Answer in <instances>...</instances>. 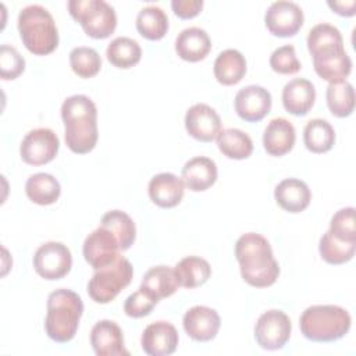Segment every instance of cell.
Listing matches in <instances>:
<instances>
[{"instance_id": "obj_31", "label": "cell", "mask_w": 356, "mask_h": 356, "mask_svg": "<svg viewBox=\"0 0 356 356\" xmlns=\"http://www.w3.org/2000/svg\"><path fill=\"white\" fill-rule=\"evenodd\" d=\"M216 139L220 152L228 159L243 160L253 152V142L250 136L238 128L222 129Z\"/></svg>"}, {"instance_id": "obj_27", "label": "cell", "mask_w": 356, "mask_h": 356, "mask_svg": "<svg viewBox=\"0 0 356 356\" xmlns=\"http://www.w3.org/2000/svg\"><path fill=\"white\" fill-rule=\"evenodd\" d=\"M25 193L31 202L47 206L57 202L61 193V186L51 174L36 172L26 179Z\"/></svg>"}, {"instance_id": "obj_29", "label": "cell", "mask_w": 356, "mask_h": 356, "mask_svg": "<svg viewBox=\"0 0 356 356\" xmlns=\"http://www.w3.org/2000/svg\"><path fill=\"white\" fill-rule=\"evenodd\" d=\"M136 29L147 40H160L168 31V17L157 6L143 7L136 15Z\"/></svg>"}, {"instance_id": "obj_1", "label": "cell", "mask_w": 356, "mask_h": 356, "mask_svg": "<svg viewBox=\"0 0 356 356\" xmlns=\"http://www.w3.org/2000/svg\"><path fill=\"white\" fill-rule=\"evenodd\" d=\"M235 257L245 282L254 288L273 285L280 275L270 242L260 234L246 232L235 243Z\"/></svg>"}, {"instance_id": "obj_3", "label": "cell", "mask_w": 356, "mask_h": 356, "mask_svg": "<svg viewBox=\"0 0 356 356\" xmlns=\"http://www.w3.org/2000/svg\"><path fill=\"white\" fill-rule=\"evenodd\" d=\"M83 313L81 296L71 289H56L47 296L44 330L50 339L58 343L70 342L79 327Z\"/></svg>"}, {"instance_id": "obj_32", "label": "cell", "mask_w": 356, "mask_h": 356, "mask_svg": "<svg viewBox=\"0 0 356 356\" xmlns=\"http://www.w3.org/2000/svg\"><path fill=\"white\" fill-rule=\"evenodd\" d=\"M106 56L114 67L127 70L140 61L142 49L136 40L128 36H118L108 43Z\"/></svg>"}, {"instance_id": "obj_10", "label": "cell", "mask_w": 356, "mask_h": 356, "mask_svg": "<svg viewBox=\"0 0 356 356\" xmlns=\"http://www.w3.org/2000/svg\"><path fill=\"white\" fill-rule=\"evenodd\" d=\"M60 140L50 128H35L29 131L19 146L22 161L31 165H43L50 163L58 153Z\"/></svg>"}, {"instance_id": "obj_21", "label": "cell", "mask_w": 356, "mask_h": 356, "mask_svg": "<svg viewBox=\"0 0 356 356\" xmlns=\"http://www.w3.org/2000/svg\"><path fill=\"white\" fill-rule=\"evenodd\" d=\"M316 100L314 85L305 78H293L282 89L284 108L293 115H306Z\"/></svg>"}, {"instance_id": "obj_40", "label": "cell", "mask_w": 356, "mask_h": 356, "mask_svg": "<svg viewBox=\"0 0 356 356\" xmlns=\"http://www.w3.org/2000/svg\"><path fill=\"white\" fill-rule=\"evenodd\" d=\"M270 67L278 74L292 75L300 70L302 64L296 57L295 47L292 44H284L271 53Z\"/></svg>"}, {"instance_id": "obj_42", "label": "cell", "mask_w": 356, "mask_h": 356, "mask_svg": "<svg viewBox=\"0 0 356 356\" xmlns=\"http://www.w3.org/2000/svg\"><path fill=\"white\" fill-rule=\"evenodd\" d=\"M171 8L174 14L182 19L196 17L203 8V0H172Z\"/></svg>"}, {"instance_id": "obj_18", "label": "cell", "mask_w": 356, "mask_h": 356, "mask_svg": "<svg viewBox=\"0 0 356 356\" xmlns=\"http://www.w3.org/2000/svg\"><path fill=\"white\" fill-rule=\"evenodd\" d=\"M147 192L154 204L163 209H171L181 203L185 184L182 178H178L172 172H160L149 181Z\"/></svg>"}, {"instance_id": "obj_38", "label": "cell", "mask_w": 356, "mask_h": 356, "mask_svg": "<svg viewBox=\"0 0 356 356\" xmlns=\"http://www.w3.org/2000/svg\"><path fill=\"white\" fill-rule=\"evenodd\" d=\"M335 238L345 242H356L355 207H343L338 210L330 221L328 229Z\"/></svg>"}, {"instance_id": "obj_34", "label": "cell", "mask_w": 356, "mask_h": 356, "mask_svg": "<svg viewBox=\"0 0 356 356\" xmlns=\"http://www.w3.org/2000/svg\"><path fill=\"white\" fill-rule=\"evenodd\" d=\"M325 100L332 115L339 118L348 117L355 110V89L346 79L328 83Z\"/></svg>"}, {"instance_id": "obj_15", "label": "cell", "mask_w": 356, "mask_h": 356, "mask_svg": "<svg viewBox=\"0 0 356 356\" xmlns=\"http://www.w3.org/2000/svg\"><path fill=\"white\" fill-rule=\"evenodd\" d=\"M178 341V331L171 323L154 321L143 330L140 345L149 356H168L177 350Z\"/></svg>"}, {"instance_id": "obj_20", "label": "cell", "mask_w": 356, "mask_h": 356, "mask_svg": "<svg viewBox=\"0 0 356 356\" xmlns=\"http://www.w3.org/2000/svg\"><path fill=\"white\" fill-rule=\"evenodd\" d=\"M296 140V131L291 121L282 117L273 118L263 134V146L270 156L281 157L289 153Z\"/></svg>"}, {"instance_id": "obj_25", "label": "cell", "mask_w": 356, "mask_h": 356, "mask_svg": "<svg viewBox=\"0 0 356 356\" xmlns=\"http://www.w3.org/2000/svg\"><path fill=\"white\" fill-rule=\"evenodd\" d=\"M179 286L175 270L168 266H156L149 268L140 282V288L156 300L171 296Z\"/></svg>"}, {"instance_id": "obj_2", "label": "cell", "mask_w": 356, "mask_h": 356, "mask_svg": "<svg viewBox=\"0 0 356 356\" xmlns=\"http://www.w3.org/2000/svg\"><path fill=\"white\" fill-rule=\"evenodd\" d=\"M64 122V139L68 149L76 154H85L95 149L97 132V108L93 100L85 95H72L61 104Z\"/></svg>"}, {"instance_id": "obj_13", "label": "cell", "mask_w": 356, "mask_h": 356, "mask_svg": "<svg viewBox=\"0 0 356 356\" xmlns=\"http://www.w3.org/2000/svg\"><path fill=\"white\" fill-rule=\"evenodd\" d=\"M273 99L270 92L260 85H248L239 89L234 99L236 114L248 122L263 120L271 110Z\"/></svg>"}, {"instance_id": "obj_17", "label": "cell", "mask_w": 356, "mask_h": 356, "mask_svg": "<svg viewBox=\"0 0 356 356\" xmlns=\"http://www.w3.org/2000/svg\"><path fill=\"white\" fill-rule=\"evenodd\" d=\"M90 345L97 356H128L120 325L111 320L97 321L90 331Z\"/></svg>"}, {"instance_id": "obj_8", "label": "cell", "mask_w": 356, "mask_h": 356, "mask_svg": "<svg viewBox=\"0 0 356 356\" xmlns=\"http://www.w3.org/2000/svg\"><path fill=\"white\" fill-rule=\"evenodd\" d=\"M292 332L291 318L277 309L264 312L256 321L254 339L266 350H277L285 346Z\"/></svg>"}, {"instance_id": "obj_37", "label": "cell", "mask_w": 356, "mask_h": 356, "mask_svg": "<svg viewBox=\"0 0 356 356\" xmlns=\"http://www.w3.org/2000/svg\"><path fill=\"white\" fill-rule=\"evenodd\" d=\"M70 65L81 78H92L102 68L100 54L93 47L78 46L70 51Z\"/></svg>"}, {"instance_id": "obj_22", "label": "cell", "mask_w": 356, "mask_h": 356, "mask_svg": "<svg viewBox=\"0 0 356 356\" xmlns=\"http://www.w3.org/2000/svg\"><path fill=\"white\" fill-rule=\"evenodd\" d=\"M211 49V40L209 33L197 26H189L182 29L175 39L177 54L189 63H197L204 60Z\"/></svg>"}, {"instance_id": "obj_11", "label": "cell", "mask_w": 356, "mask_h": 356, "mask_svg": "<svg viewBox=\"0 0 356 356\" xmlns=\"http://www.w3.org/2000/svg\"><path fill=\"white\" fill-rule=\"evenodd\" d=\"M303 19L302 8L296 3L286 0L271 3L264 14L267 29L280 38L296 35L303 25Z\"/></svg>"}, {"instance_id": "obj_9", "label": "cell", "mask_w": 356, "mask_h": 356, "mask_svg": "<svg viewBox=\"0 0 356 356\" xmlns=\"http://www.w3.org/2000/svg\"><path fill=\"white\" fill-rule=\"evenodd\" d=\"M72 266V254L67 245L56 241L40 245L33 254V268L44 280L65 277Z\"/></svg>"}, {"instance_id": "obj_28", "label": "cell", "mask_w": 356, "mask_h": 356, "mask_svg": "<svg viewBox=\"0 0 356 356\" xmlns=\"http://www.w3.org/2000/svg\"><path fill=\"white\" fill-rule=\"evenodd\" d=\"M178 282L184 288H197L207 282L211 275V267L207 260L199 256H188L174 267Z\"/></svg>"}, {"instance_id": "obj_14", "label": "cell", "mask_w": 356, "mask_h": 356, "mask_svg": "<svg viewBox=\"0 0 356 356\" xmlns=\"http://www.w3.org/2000/svg\"><path fill=\"white\" fill-rule=\"evenodd\" d=\"M185 128L196 140L211 142L221 132V118L209 104L196 103L186 110Z\"/></svg>"}, {"instance_id": "obj_35", "label": "cell", "mask_w": 356, "mask_h": 356, "mask_svg": "<svg viewBox=\"0 0 356 356\" xmlns=\"http://www.w3.org/2000/svg\"><path fill=\"white\" fill-rule=\"evenodd\" d=\"M313 67L316 74L324 81H328L330 83L341 82L350 74L352 60L346 51H341L324 58H314Z\"/></svg>"}, {"instance_id": "obj_5", "label": "cell", "mask_w": 356, "mask_h": 356, "mask_svg": "<svg viewBox=\"0 0 356 356\" xmlns=\"http://www.w3.org/2000/svg\"><path fill=\"white\" fill-rule=\"evenodd\" d=\"M350 324L349 312L337 305L309 306L299 318L303 337L313 342L338 341L348 334Z\"/></svg>"}, {"instance_id": "obj_30", "label": "cell", "mask_w": 356, "mask_h": 356, "mask_svg": "<svg viewBox=\"0 0 356 356\" xmlns=\"http://www.w3.org/2000/svg\"><path fill=\"white\" fill-rule=\"evenodd\" d=\"M303 142L307 150L313 153H325L331 150L335 143V131L328 121L313 118L303 129Z\"/></svg>"}, {"instance_id": "obj_4", "label": "cell", "mask_w": 356, "mask_h": 356, "mask_svg": "<svg viewBox=\"0 0 356 356\" xmlns=\"http://www.w3.org/2000/svg\"><path fill=\"white\" fill-rule=\"evenodd\" d=\"M18 32L24 46L36 56H46L58 46L53 15L40 4H29L18 14Z\"/></svg>"}, {"instance_id": "obj_41", "label": "cell", "mask_w": 356, "mask_h": 356, "mask_svg": "<svg viewBox=\"0 0 356 356\" xmlns=\"http://www.w3.org/2000/svg\"><path fill=\"white\" fill-rule=\"evenodd\" d=\"M159 303L152 295L139 286V289L131 293L124 302V312L127 316L134 318H140L152 313L154 306Z\"/></svg>"}, {"instance_id": "obj_36", "label": "cell", "mask_w": 356, "mask_h": 356, "mask_svg": "<svg viewBox=\"0 0 356 356\" xmlns=\"http://www.w3.org/2000/svg\"><path fill=\"white\" fill-rule=\"evenodd\" d=\"M356 250V242H345L335 238L327 231L318 243V252L324 261L328 264H343L352 260Z\"/></svg>"}, {"instance_id": "obj_16", "label": "cell", "mask_w": 356, "mask_h": 356, "mask_svg": "<svg viewBox=\"0 0 356 356\" xmlns=\"http://www.w3.org/2000/svg\"><path fill=\"white\" fill-rule=\"evenodd\" d=\"M220 324L221 320L218 313L207 306H193L182 318L185 332L197 342L211 341L217 335Z\"/></svg>"}, {"instance_id": "obj_33", "label": "cell", "mask_w": 356, "mask_h": 356, "mask_svg": "<svg viewBox=\"0 0 356 356\" xmlns=\"http://www.w3.org/2000/svg\"><path fill=\"white\" fill-rule=\"evenodd\" d=\"M100 225L110 229L117 238L121 250L129 249L136 238V227L134 220L121 210H110L107 211L102 220Z\"/></svg>"}, {"instance_id": "obj_7", "label": "cell", "mask_w": 356, "mask_h": 356, "mask_svg": "<svg viewBox=\"0 0 356 356\" xmlns=\"http://www.w3.org/2000/svg\"><path fill=\"white\" fill-rule=\"evenodd\" d=\"M134 275V267L128 259L118 256L113 263L96 270L88 282V293L96 303H108L127 288Z\"/></svg>"}, {"instance_id": "obj_43", "label": "cell", "mask_w": 356, "mask_h": 356, "mask_svg": "<svg viewBox=\"0 0 356 356\" xmlns=\"http://www.w3.org/2000/svg\"><path fill=\"white\" fill-rule=\"evenodd\" d=\"M328 7L331 10H334L337 14L342 15V17H352L356 13V1L355 0H349V1H327Z\"/></svg>"}, {"instance_id": "obj_23", "label": "cell", "mask_w": 356, "mask_h": 356, "mask_svg": "<svg viewBox=\"0 0 356 356\" xmlns=\"http://www.w3.org/2000/svg\"><path fill=\"white\" fill-rule=\"evenodd\" d=\"M185 186L192 192H203L217 181V165L206 156L189 159L181 171Z\"/></svg>"}, {"instance_id": "obj_39", "label": "cell", "mask_w": 356, "mask_h": 356, "mask_svg": "<svg viewBox=\"0 0 356 356\" xmlns=\"http://www.w3.org/2000/svg\"><path fill=\"white\" fill-rule=\"evenodd\" d=\"M25 70V58L19 51L10 46L1 44L0 47V76L4 81L17 79Z\"/></svg>"}, {"instance_id": "obj_24", "label": "cell", "mask_w": 356, "mask_h": 356, "mask_svg": "<svg viewBox=\"0 0 356 356\" xmlns=\"http://www.w3.org/2000/svg\"><path fill=\"white\" fill-rule=\"evenodd\" d=\"M277 204L289 213L303 211L310 200L312 192L306 182L298 178H285L274 189Z\"/></svg>"}, {"instance_id": "obj_19", "label": "cell", "mask_w": 356, "mask_h": 356, "mask_svg": "<svg viewBox=\"0 0 356 356\" xmlns=\"http://www.w3.org/2000/svg\"><path fill=\"white\" fill-rule=\"evenodd\" d=\"M306 42L313 60L324 58V57L345 51L343 39L339 29L327 22L314 25L309 31Z\"/></svg>"}, {"instance_id": "obj_26", "label": "cell", "mask_w": 356, "mask_h": 356, "mask_svg": "<svg viewBox=\"0 0 356 356\" xmlns=\"http://www.w3.org/2000/svg\"><path fill=\"white\" fill-rule=\"evenodd\" d=\"M213 72L221 85H235L246 74V58L236 49L222 50L214 60Z\"/></svg>"}, {"instance_id": "obj_12", "label": "cell", "mask_w": 356, "mask_h": 356, "mask_svg": "<svg viewBox=\"0 0 356 356\" xmlns=\"http://www.w3.org/2000/svg\"><path fill=\"white\" fill-rule=\"evenodd\" d=\"M120 243L114 234L104 228L99 227L92 231L83 241L82 253L85 260L95 268L99 270L110 263H113L120 256Z\"/></svg>"}, {"instance_id": "obj_6", "label": "cell", "mask_w": 356, "mask_h": 356, "mask_svg": "<svg viewBox=\"0 0 356 356\" xmlns=\"http://www.w3.org/2000/svg\"><path fill=\"white\" fill-rule=\"evenodd\" d=\"M67 6L71 17L93 39L108 38L117 26L114 8L103 0H70Z\"/></svg>"}]
</instances>
